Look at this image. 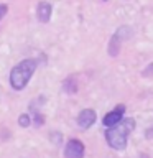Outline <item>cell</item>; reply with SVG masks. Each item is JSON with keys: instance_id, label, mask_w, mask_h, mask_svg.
Listing matches in <instances>:
<instances>
[{"instance_id": "cell-1", "label": "cell", "mask_w": 153, "mask_h": 158, "mask_svg": "<svg viewBox=\"0 0 153 158\" xmlns=\"http://www.w3.org/2000/svg\"><path fill=\"white\" fill-rule=\"evenodd\" d=\"M135 128V120L130 117H123L118 123L112 127H107L105 130V140L109 143V147L114 150H123L128 143V137Z\"/></svg>"}, {"instance_id": "cell-2", "label": "cell", "mask_w": 153, "mask_h": 158, "mask_svg": "<svg viewBox=\"0 0 153 158\" xmlns=\"http://www.w3.org/2000/svg\"><path fill=\"white\" fill-rule=\"evenodd\" d=\"M36 68H38V61L33 58L23 59L18 64H15L12 71H10V84H12L15 91H22V89L27 87V84L30 82Z\"/></svg>"}, {"instance_id": "cell-3", "label": "cell", "mask_w": 153, "mask_h": 158, "mask_svg": "<svg viewBox=\"0 0 153 158\" xmlns=\"http://www.w3.org/2000/svg\"><path fill=\"white\" fill-rule=\"evenodd\" d=\"M64 158H84V143L77 138H71L64 147Z\"/></svg>"}, {"instance_id": "cell-4", "label": "cell", "mask_w": 153, "mask_h": 158, "mask_svg": "<svg viewBox=\"0 0 153 158\" xmlns=\"http://www.w3.org/2000/svg\"><path fill=\"white\" fill-rule=\"evenodd\" d=\"M123 115H125V106H123V104H118L114 110L105 114V117L102 118V123L105 127H112V125H115V123L120 122L123 118Z\"/></svg>"}, {"instance_id": "cell-5", "label": "cell", "mask_w": 153, "mask_h": 158, "mask_svg": "<svg viewBox=\"0 0 153 158\" xmlns=\"http://www.w3.org/2000/svg\"><path fill=\"white\" fill-rule=\"evenodd\" d=\"M127 27H122V28H118L117 31H115V35L110 38V43H109V54L110 56H117L118 54V51H120V44H122V41H123V38H127V36H123V33L127 31Z\"/></svg>"}, {"instance_id": "cell-6", "label": "cell", "mask_w": 153, "mask_h": 158, "mask_svg": "<svg viewBox=\"0 0 153 158\" xmlns=\"http://www.w3.org/2000/svg\"><path fill=\"white\" fill-rule=\"evenodd\" d=\"M96 120H97V115L92 109H84V110H81L77 115V125L81 128L92 127L94 123H96Z\"/></svg>"}, {"instance_id": "cell-7", "label": "cell", "mask_w": 153, "mask_h": 158, "mask_svg": "<svg viewBox=\"0 0 153 158\" xmlns=\"http://www.w3.org/2000/svg\"><path fill=\"white\" fill-rule=\"evenodd\" d=\"M51 5H49L48 2H39L38 3V8H36V17L41 23H48L49 18H51Z\"/></svg>"}, {"instance_id": "cell-8", "label": "cell", "mask_w": 153, "mask_h": 158, "mask_svg": "<svg viewBox=\"0 0 153 158\" xmlns=\"http://www.w3.org/2000/svg\"><path fill=\"white\" fill-rule=\"evenodd\" d=\"M18 123L22 127H28L30 123H31V120H30V115H27V114H23V115L18 117Z\"/></svg>"}, {"instance_id": "cell-9", "label": "cell", "mask_w": 153, "mask_h": 158, "mask_svg": "<svg viewBox=\"0 0 153 158\" xmlns=\"http://www.w3.org/2000/svg\"><path fill=\"white\" fill-rule=\"evenodd\" d=\"M7 10H8V7H7V5L0 3V20H2V18L5 17V13H7Z\"/></svg>"}, {"instance_id": "cell-10", "label": "cell", "mask_w": 153, "mask_h": 158, "mask_svg": "<svg viewBox=\"0 0 153 158\" xmlns=\"http://www.w3.org/2000/svg\"><path fill=\"white\" fill-rule=\"evenodd\" d=\"M142 158H148V156H147V155H143V156H142Z\"/></svg>"}]
</instances>
